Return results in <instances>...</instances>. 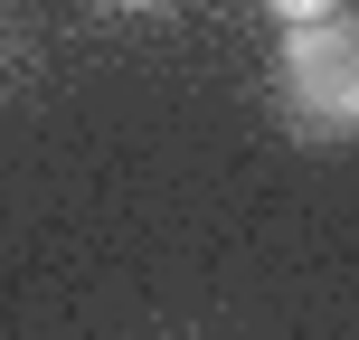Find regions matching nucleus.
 Listing matches in <instances>:
<instances>
[{
	"label": "nucleus",
	"mask_w": 359,
	"mask_h": 340,
	"mask_svg": "<svg viewBox=\"0 0 359 340\" xmlns=\"http://www.w3.org/2000/svg\"><path fill=\"white\" fill-rule=\"evenodd\" d=\"M274 104L303 142H350L359 132V10L293 19L284 57H274Z\"/></svg>",
	"instance_id": "obj_1"
},
{
	"label": "nucleus",
	"mask_w": 359,
	"mask_h": 340,
	"mask_svg": "<svg viewBox=\"0 0 359 340\" xmlns=\"http://www.w3.org/2000/svg\"><path fill=\"white\" fill-rule=\"evenodd\" d=\"M265 10H274V19L293 29V19H322V10H341V0H265Z\"/></svg>",
	"instance_id": "obj_2"
},
{
	"label": "nucleus",
	"mask_w": 359,
	"mask_h": 340,
	"mask_svg": "<svg viewBox=\"0 0 359 340\" xmlns=\"http://www.w3.org/2000/svg\"><path fill=\"white\" fill-rule=\"evenodd\" d=\"M114 10H161V0H114Z\"/></svg>",
	"instance_id": "obj_3"
}]
</instances>
